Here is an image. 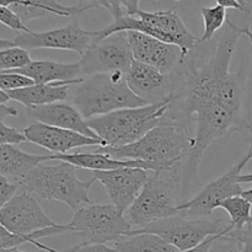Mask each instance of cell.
I'll use <instances>...</instances> for the list:
<instances>
[{"mask_svg":"<svg viewBox=\"0 0 252 252\" xmlns=\"http://www.w3.org/2000/svg\"><path fill=\"white\" fill-rule=\"evenodd\" d=\"M218 235L216 236H211L209 239H207L204 243H202L201 245L196 246V248L191 249V250L189 251H185V252H211V248H212V244H213V241L216 240V238Z\"/></svg>","mask_w":252,"mask_h":252,"instance_id":"cell-34","label":"cell"},{"mask_svg":"<svg viewBox=\"0 0 252 252\" xmlns=\"http://www.w3.org/2000/svg\"><path fill=\"white\" fill-rule=\"evenodd\" d=\"M240 32L243 33V36L248 37L252 47V31L250 30V24H248L246 26H240Z\"/></svg>","mask_w":252,"mask_h":252,"instance_id":"cell-36","label":"cell"},{"mask_svg":"<svg viewBox=\"0 0 252 252\" xmlns=\"http://www.w3.org/2000/svg\"><path fill=\"white\" fill-rule=\"evenodd\" d=\"M31 56L29 51L20 47H11V48L0 51V70L12 71L24 69L25 66L32 63Z\"/></svg>","mask_w":252,"mask_h":252,"instance_id":"cell-27","label":"cell"},{"mask_svg":"<svg viewBox=\"0 0 252 252\" xmlns=\"http://www.w3.org/2000/svg\"><path fill=\"white\" fill-rule=\"evenodd\" d=\"M133 62L134 58L128 41V32H118L101 41H93L90 48L81 56L79 65L83 75L88 76L113 71L127 74Z\"/></svg>","mask_w":252,"mask_h":252,"instance_id":"cell-11","label":"cell"},{"mask_svg":"<svg viewBox=\"0 0 252 252\" xmlns=\"http://www.w3.org/2000/svg\"><path fill=\"white\" fill-rule=\"evenodd\" d=\"M182 161L170 169L152 171L144 189L129 211L127 218L132 226L139 229L180 214L186 203Z\"/></svg>","mask_w":252,"mask_h":252,"instance_id":"cell-3","label":"cell"},{"mask_svg":"<svg viewBox=\"0 0 252 252\" xmlns=\"http://www.w3.org/2000/svg\"><path fill=\"white\" fill-rule=\"evenodd\" d=\"M118 252H181L155 234H134L113 243Z\"/></svg>","mask_w":252,"mask_h":252,"instance_id":"cell-24","label":"cell"},{"mask_svg":"<svg viewBox=\"0 0 252 252\" xmlns=\"http://www.w3.org/2000/svg\"><path fill=\"white\" fill-rule=\"evenodd\" d=\"M65 252H118L115 248H111L107 246L106 244H94V245H83V244H79V245L74 246L70 250Z\"/></svg>","mask_w":252,"mask_h":252,"instance_id":"cell-33","label":"cell"},{"mask_svg":"<svg viewBox=\"0 0 252 252\" xmlns=\"http://www.w3.org/2000/svg\"><path fill=\"white\" fill-rule=\"evenodd\" d=\"M234 229L231 223L220 219H196L179 214L172 218L164 219L150 224L142 229H132L126 236L134 234H155L181 252L189 251L209 239L211 236L230 233Z\"/></svg>","mask_w":252,"mask_h":252,"instance_id":"cell-8","label":"cell"},{"mask_svg":"<svg viewBox=\"0 0 252 252\" xmlns=\"http://www.w3.org/2000/svg\"><path fill=\"white\" fill-rule=\"evenodd\" d=\"M95 31L84 30L79 25L76 17L66 26L44 32L31 31L29 33H19L12 39H0V51L20 47L26 51L38 48L62 49L71 51L84 56L93 44Z\"/></svg>","mask_w":252,"mask_h":252,"instance_id":"cell-10","label":"cell"},{"mask_svg":"<svg viewBox=\"0 0 252 252\" xmlns=\"http://www.w3.org/2000/svg\"><path fill=\"white\" fill-rule=\"evenodd\" d=\"M217 2L218 4L214 5V6H207L201 9V15L204 24L203 34L199 38V43L201 44L211 42L214 38L217 32L221 30V27L226 24V20H228L226 10L228 9L219 1Z\"/></svg>","mask_w":252,"mask_h":252,"instance_id":"cell-26","label":"cell"},{"mask_svg":"<svg viewBox=\"0 0 252 252\" xmlns=\"http://www.w3.org/2000/svg\"><path fill=\"white\" fill-rule=\"evenodd\" d=\"M96 181L102 184L113 206L127 214L149 180L147 170L125 167L111 171H94Z\"/></svg>","mask_w":252,"mask_h":252,"instance_id":"cell-14","label":"cell"},{"mask_svg":"<svg viewBox=\"0 0 252 252\" xmlns=\"http://www.w3.org/2000/svg\"><path fill=\"white\" fill-rule=\"evenodd\" d=\"M241 197H243V198H245L246 201H248L249 203H250L252 206V189L244 191L243 193H241Z\"/></svg>","mask_w":252,"mask_h":252,"instance_id":"cell-38","label":"cell"},{"mask_svg":"<svg viewBox=\"0 0 252 252\" xmlns=\"http://www.w3.org/2000/svg\"><path fill=\"white\" fill-rule=\"evenodd\" d=\"M0 21L2 25L20 33H29L31 30L26 26L21 17L6 5H0Z\"/></svg>","mask_w":252,"mask_h":252,"instance_id":"cell-29","label":"cell"},{"mask_svg":"<svg viewBox=\"0 0 252 252\" xmlns=\"http://www.w3.org/2000/svg\"><path fill=\"white\" fill-rule=\"evenodd\" d=\"M10 101L9 95H7L6 91H0V105H5V102Z\"/></svg>","mask_w":252,"mask_h":252,"instance_id":"cell-39","label":"cell"},{"mask_svg":"<svg viewBox=\"0 0 252 252\" xmlns=\"http://www.w3.org/2000/svg\"><path fill=\"white\" fill-rule=\"evenodd\" d=\"M19 112L16 111L15 107H10V106L6 105H0V122H5V118L7 116H17Z\"/></svg>","mask_w":252,"mask_h":252,"instance_id":"cell-35","label":"cell"},{"mask_svg":"<svg viewBox=\"0 0 252 252\" xmlns=\"http://www.w3.org/2000/svg\"><path fill=\"white\" fill-rule=\"evenodd\" d=\"M69 231L81 238L83 245L116 243L125 238L132 224L113 204H93L75 212Z\"/></svg>","mask_w":252,"mask_h":252,"instance_id":"cell-9","label":"cell"},{"mask_svg":"<svg viewBox=\"0 0 252 252\" xmlns=\"http://www.w3.org/2000/svg\"><path fill=\"white\" fill-rule=\"evenodd\" d=\"M243 33L228 15L216 42L192 49L171 78L170 106L162 123L193 134L189 162L199 169L216 140L240 133L252 142V65L233 68Z\"/></svg>","mask_w":252,"mask_h":252,"instance_id":"cell-1","label":"cell"},{"mask_svg":"<svg viewBox=\"0 0 252 252\" xmlns=\"http://www.w3.org/2000/svg\"><path fill=\"white\" fill-rule=\"evenodd\" d=\"M241 252H252V240L246 241V243L243 244Z\"/></svg>","mask_w":252,"mask_h":252,"instance_id":"cell-40","label":"cell"},{"mask_svg":"<svg viewBox=\"0 0 252 252\" xmlns=\"http://www.w3.org/2000/svg\"><path fill=\"white\" fill-rule=\"evenodd\" d=\"M0 224L10 233L19 235H30L59 225L44 213L38 199L25 191H20L0 208Z\"/></svg>","mask_w":252,"mask_h":252,"instance_id":"cell-13","label":"cell"},{"mask_svg":"<svg viewBox=\"0 0 252 252\" xmlns=\"http://www.w3.org/2000/svg\"><path fill=\"white\" fill-rule=\"evenodd\" d=\"M47 160H52V155H34L16 145H0V175L10 181L21 182Z\"/></svg>","mask_w":252,"mask_h":252,"instance_id":"cell-22","label":"cell"},{"mask_svg":"<svg viewBox=\"0 0 252 252\" xmlns=\"http://www.w3.org/2000/svg\"><path fill=\"white\" fill-rule=\"evenodd\" d=\"M21 191L20 182L10 181L4 176H0V208L11 201Z\"/></svg>","mask_w":252,"mask_h":252,"instance_id":"cell-32","label":"cell"},{"mask_svg":"<svg viewBox=\"0 0 252 252\" xmlns=\"http://www.w3.org/2000/svg\"><path fill=\"white\" fill-rule=\"evenodd\" d=\"M84 78L70 83H53V84H34L30 88L21 89V90L7 91L10 100L22 103L29 107L36 106L51 105V103L61 102L70 97V89L73 85H78Z\"/></svg>","mask_w":252,"mask_h":252,"instance_id":"cell-21","label":"cell"},{"mask_svg":"<svg viewBox=\"0 0 252 252\" xmlns=\"http://www.w3.org/2000/svg\"><path fill=\"white\" fill-rule=\"evenodd\" d=\"M243 243L230 233H223L216 238L211 248V252H241Z\"/></svg>","mask_w":252,"mask_h":252,"instance_id":"cell-30","label":"cell"},{"mask_svg":"<svg viewBox=\"0 0 252 252\" xmlns=\"http://www.w3.org/2000/svg\"><path fill=\"white\" fill-rule=\"evenodd\" d=\"M24 133L29 142L57 154H69L70 150L91 145L106 147L103 140L94 139L73 130L52 127L43 123L33 122L25 128Z\"/></svg>","mask_w":252,"mask_h":252,"instance_id":"cell-16","label":"cell"},{"mask_svg":"<svg viewBox=\"0 0 252 252\" xmlns=\"http://www.w3.org/2000/svg\"><path fill=\"white\" fill-rule=\"evenodd\" d=\"M0 252H24L19 249H0Z\"/></svg>","mask_w":252,"mask_h":252,"instance_id":"cell-42","label":"cell"},{"mask_svg":"<svg viewBox=\"0 0 252 252\" xmlns=\"http://www.w3.org/2000/svg\"><path fill=\"white\" fill-rule=\"evenodd\" d=\"M32 79L34 84L70 83L83 78L81 68L78 63L64 64L53 61H36L20 70H12Z\"/></svg>","mask_w":252,"mask_h":252,"instance_id":"cell-23","label":"cell"},{"mask_svg":"<svg viewBox=\"0 0 252 252\" xmlns=\"http://www.w3.org/2000/svg\"><path fill=\"white\" fill-rule=\"evenodd\" d=\"M251 207V204L241 196L231 197L221 203L220 208L230 216V223L234 226L230 234L235 238L252 228Z\"/></svg>","mask_w":252,"mask_h":252,"instance_id":"cell-25","label":"cell"},{"mask_svg":"<svg viewBox=\"0 0 252 252\" xmlns=\"http://www.w3.org/2000/svg\"><path fill=\"white\" fill-rule=\"evenodd\" d=\"M27 142V138L24 132L15 129L0 122V144L1 145H17Z\"/></svg>","mask_w":252,"mask_h":252,"instance_id":"cell-31","label":"cell"},{"mask_svg":"<svg viewBox=\"0 0 252 252\" xmlns=\"http://www.w3.org/2000/svg\"><path fill=\"white\" fill-rule=\"evenodd\" d=\"M126 81L130 90L147 105L170 100L171 78L154 66L134 61L126 74Z\"/></svg>","mask_w":252,"mask_h":252,"instance_id":"cell-17","label":"cell"},{"mask_svg":"<svg viewBox=\"0 0 252 252\" xmlns=\"http://www.w3.org/2000/svg\"><path fill=\"white\" fill-rule=\"evenodd\" d=\"M52 160L69 162L80 169H88L91 171H111V170L125 169V167H133V169H143L157 171L153 165L148 162L139 161V160H117L113 159L108 154L103 153H73V154H54L52 155Z\"/></svg>","mask_w":252,"mask_h":252,"instance_id":"cell-20","label":"cell"},{"mask_svg":"<svg viewBox=\"0 0 252 252\" xmlns=\"http://www.w3.org/2000/svg\"><path fill=\"white\" fill-rule=\"evenodd\" d=\"M239 182H240V184H252V174L240 175Z\"/></svg>","mask_w":252,"mask_h":252,"instance_id":"cell-37","label":"cell"},{"mask_svg":"<svg viewBox=\"0 0 252 252\" xmlns=\"http://www.w3.org/2000/svg\"><path fill=\"white\" fill-rule=\"evenodd\" d=\"M0 5H6L14 10L22 21L26 22L31 20L42 17L44 15H59V16L76 17L78 15L95 7H101L100 1H81L78 5L61 4L58 1H38V0H20V1H0Z\"/></svg>","mask_w":252,"mask_h":252,"instance_id":"cell-19","label":"cell"},{"mask_svg":"<svg viewBox=\"0 0 252 252\" xmlns=\"http://www.w3.org/2000/svg\"><path fill=\"white\" fill-rule=\"evenodd\" d=\"M76 169L74 165L63 161L53 166L41 164L20 182L21 191L39 201L62 202L74 212L93 206L89 193L96 179L93 176L89 181H81Z\"/></svg>","mask_w":252,"mask_h":252,"instance_id":"cell-6","label":"cell"},{"mask_svg":"<svg viewBox=\"0 0 252 252\" xmlns=\"http://www.w3.org/2000/svg\"><path fill=\"white\" fill-rule=\"evenodd\" d=\"M26 116L33 122L43 123V125L62 128V129L73 130L85 137L100 139L98 135L89 127L85 118L73 105L56 102L51 105L29 107L26 108Z\"/></svg>","mask_w":252,"mask_h":252,"instance_id":"cell-18","label":"cell"},{"mask_svg":"<svg viewBox=\"0 0 252 252\" xmlns=\"http://www.w3.org/2000/svg\"><path fill=\"white\" fill-rule=\"evenodd\" d=\"M128 41L134 61L154 66L165 75L174 74L185 59L179 46L165 43L140 32H128Z\"/></svg>","mask_w":252,"mask_h":252,"instance_id":"cell-15","label":"cell"},{"mask_svg":"<svg viewBox=\"0 0 252 252\" xmlns=\"http://www.w3.org/2000/svg\"><path fill=\"white\" fill-rule=\"evenodd\" d=\"M193 147V135L185 128L161 123L142 139L120 148L100 147L98 153L117 160H139L159 170L170 169L189 157Z\"/></svg>","mask_w":252,"mask_h":252,"instance_id":"cell-4","label":"cell"},{"mask_svg":"<svg viewBox=\"0 0 252 252\" xmlns=\"http://www.w3.org/2000/svg\"><path fill=\"white\" fill-rule=\"evenodd\" d=\"M244 158H245V159L248 160V162L252 159V142H250V147H249L248 153H246V155Z\"/></svg>","mask_w":252,"mask_h":252,"instance_id":"cell-41","label":"cell"},{"mask_svg":"<svg viewBox=\"0 0 252 252\" xmlns=\"http://www.w3.org/2000/svg\"><path fill=\"white\" fill-rule=\"evenodd\" d=\"M34 85V81L32 79L27 78L26 75H22L15 71H1L0 73V88L2 91H15L21 90V89L30 88Z\"/></svg>","mask_w":252,"mask_h":252,"instance_id":"cell-28","label":"cell"},{"mask_svg":"<svg viewBox=\"0 0 252 252\" xmlns=\"http://www.w3.org/2000/svg\"><path fill=\"white\" fill-rule=\"evenodd\" d=\"M73 86L75 89H70L71 103L86 121L125 108L147 106L130 90L122 71L90 75Z\"/></svg>","mask_w":252,"mask_h":252,"instance_id":"cell-5","label":"cell"},{"mask_svg":"<svg viewBox=\"0 0 252 252\" xmlns=\"http://www.w3.org/2000/svg\"><path fill=\"white\" fill-rule=\"evenodd\" d=\"M170 100L154 105L125 108L86 121L88 126L103 140L106 147L120 148L133 144L160 126L169 110Z\"/></svg>","mask_w":252,"mask_h":252,"instance_id":"cell-7","label":"cell"},{"mask_svg":"<svg viewBox=\"0 0 252 252\" xmlns=\"http://www.w3.org/2000/svg\"><path fill=\"white\" fill-rule=\"evenodd\" d=\"M246 164L248 160L243 158L223 176L207 184V186L202 189L193 198L180 207V214L189 218H208L216 209L220 208L221 203L226 199L241 196L244 191L241 184L239 182V177Z\"/></svg>","mask_w":252,"mask_h":252,"instance_id":"cell-12","label":"cell"},{"mask_svg":"<svg viewBox=\"0 0 252 252\" xmlns=\"http://www.w3.org/2000/svg\"><path fill=\"white\" fill-rule=\"evenodd\" d=\"M110 12L113 21L98 31L101 38L118 32H140L165 43L179 46L184 57L199 44V38L192 33L175 10L144 11L139 7V1H122V5H112Z\"/></svg>","mask_w":252,"mask_h":252,"instance_id":"cell-2","label":"cell"}]
</instances>
